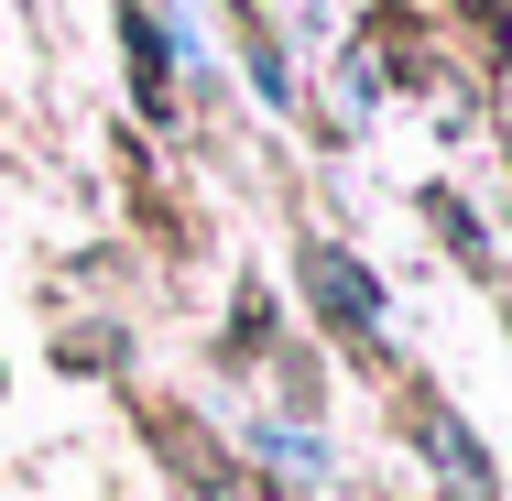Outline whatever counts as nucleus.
<instances>
[{"label":"nucleus","mask_w":512,"mask_h":501,"mask_svg":"<svg viewBox=\"0 0 512 501\" xmlns=\"http://www.w3.org/2000/svg\"><path fill=\"white\" fill-rule=\"evenodd\" d=\"M306 295L327 305L338 327H382V284H371V273H360L349 251H327V240H316V251H306Z\"/></svg>","instance_id":"1"},{"label":"nucleus","mask_w":512,"mask_h":501,"mask_svg":"<svg viewBox=\"0 0 512 501\" xmlns=\"http://www.w3.org/2000/svg\"><path fill=\"white\" fill-rule=\"evenodd\" d=\"M425 458H436V480H458V501H491V458L458 414H425Z\"/></svg>","instance_id":"2"},{"label":"nucleus","mask_w":512,"mask_h":501,"mask_svg":"<svg viewBox=\"0 0 512 501\" xmlns=\"http://www.w3.org/2000/svg\"><path fill=\"white\" fill-rule=\"evenodd\" d=\"M251 458H262V469H284V480H327V447H316L306 425H284V414H262V425H251Z\"/></svg>","instance_id":"3"}]
</instances>
